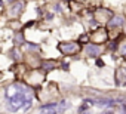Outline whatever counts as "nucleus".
Here are the masks:
<instances>
[{"label": "nucleus", "instance_id": "423d86ee", "mask_svg": "<svg viewBox=\"0 0 126 114\" xmlns=\"http://www.w3.org/2000/svg\"><path fill=\"white\" fill-rule=\"evenodd\" d=\"M43 79H45V76H43V73H40V71H31L30 74H27V82L30 83V85H40L42 82H43Z\"/></svg>", "mask_w": 126, "mask_h": 114}, {"label": "nucleus", "instance_id": "f03ea898", "mask_svg": "<svg viewBox=\"0 0 126 114\" xmlns=\"http://www.w3.org/2000/svg\"><path fill=\"white\" fill-rule=\"evenodd\" d=\"M58 49L64 55H76L80 52V43L79 42H67V43H59Z\"/></svg>", "mask_w": 126, "mask_h": 114}, {"label": "nucleus", "instance_id": "6e6552de", "mask_svg": "<svg viewBox=\"0 0 126 114\" xmlns=\"http://www.w3.org/2000/svg\"><path fill=\"white\" fill-rule=\"evenodd\" d=\"M116 85L126 86V68H119L116 71Z\"/></svg>", "mask_w": 126, "mask_h": 114}, {"label": "nucleus", "instance_id": "39448f33", "mask_svg": "<svg viewBox=\"0 0 126 114\" xmlns=\"http://www.w3.org/2000/svg\"><path fill=\"white\" fill-rule=\"evenodd\" d=\"M24 6H25V2H24V0H18V2H15V3L11 6L9 15H11V16H14V18L19 16V15L22 14V11H24Z\"/></svg>", "mask_w": 126, "mask_h": 114}, {"label": "nucleus", "instance_id": "9b49d317", "mask_svg": "<svg viewBox=\"0 0 126 114\" xmlns=\"http://www.w3.org/2000/svg\"><path fill=\"white\" fill-rule=\"evenodd\" d=\"M55 65H56L55 61H45V62H42V67H43L45 70H52Z\"/></svg>", "mask_w": 126, "mask_h": 114}, {"label": "nucleus", "instance_id": "f8f14e48", "mask_svg": "<svg viewBox=\"0 0 126 114\" xmlns=\"http://www.w3.org/2000/svg\"><path fill=\"white\" fill-rule=\"evenodd\" d=\"M95 104H96V105H113L114 102H113V99H99V101H96Z\"/></svg>", "mask_w": 126, "mask_h": 114}, {"label": "nucleus", "instance_id": "dca6fc26", "mask_svg": "<svg viewBox=\"0 0 126 114\" xmlns=\"http://www.w3.org/2000/svg\"><path fill=\"white\" fill-rule=\"evenodd\" d=\"M88 39H89V36H88V34H82V36L79 37V43H83V42L86 43V42H88Z\"/></svg>", "mask_w": 126, "mask_h": 114}, {"label": "nucleus", "instance_id": "6ab92c4d", "mask_svg": "<svg viewBox=\"0 0 126 114\" xmlns=\"http://www.w3.org/2000/svg\"><path fill=\"white\" fill-rule=\"evenodd\" d=\"M96 64H98V65H99V67H102V65H104V62H102V61H101V59H98V61H96Z\"/></svg>", "mask_w": 126, "mask_h": 114}, {"label": "nucleus", "instance_id": "412c9836", "mask_svg": "<svg viewBox=\"0 0 126 114\" xmlns=\"http://www.w3.org/2000/svg\"><path fill=\"white\" fill-rule=\"evenodd\" d=\"M80 114H89V111H86V110H85V113H83V111H80Z\"/></svg>", "mask_w": 126, "mask_h": 114}, {"label": "nucleus", "instance_id": "0eeeda50", "mask_svg": "<svg viewBox=\"0 0 126 114\" xmlns=\"http://www.w3.org/2000/svg\"><path fill=\"white\" fill-rule=\"evenodd\" d=\"M85 52H86L88 56H94V58H98V56L101 55V52H102V49H101L98 44H88V46L85 47Z\"/></svg>", "mask_w": 126, "mask_h": 114}, {"label": "nucleus", "instance_id": "f3484780", "mask_svg": "<svg viewBox=\"0 0 126 114\" xmlns=\"http://www.w3.org/2000/svg\"><path fill=\"white\" fill-rule=\"evenodd\" d=\"M73 9H74V11H79V9H80V5H79V3H71V11H73Z\"/></svg>", "mask_w": 126, "mask_h": 114}, {"label": "nucleus", "instance_id": "2eb2a0df", "mask_svg": "<svg viewBox=\"0 0 126 114\" xmlns=\"http://www.w3.org/2000/svg\"><path fill=\"white\" fill-rule=\"evenodd\" d=\"M65 107H67V101H61V104H59V107H58V110L62 113V111H64L65 110Z\"/></svg>", "mask_w": 126, "mask_h": 114}, {"label": "nucleus", "instance_id": "1a4fd4ad", "mask_svg": "<svg viewBox=\"0 0 126 114\" xmlns=\"http://www.w3.org/2000/svg\"><path fill=\"white\" fill-rule=\"evenodd\" d=\"M125 24L123 16H111V19H108V27L110 28H116V27H122Z\"/></svg>", "mask_w": 126, "mask_h": 114}, {"label": "nucleus", "instance_id": "a211bd4d", "mask_svg": "<svg viewBox=\"0 0 126 114\" xmlns=\"http://www.w3.org/2000/svg\"><path fill=\"white\" fill-rule=\"evenodd\" d=\"M14 55H15V59H19V52H18V50H15Z\"/></svg>", "mask_w": 126, "mask_h": 114}, {"label": "nucleus", "instance_id": "4be33fe9", "mask_svg": "<svg viewBox=\"0 0 126 114\" xmlns=\"http://www.w3.org/2000/svg\"><path fill=\"white\" fill-rule=\"evenodd\" d=\"M0 6H3V2H2V0H0Z\"/></svg>", "mask_w": 126, "mask_h": 114}, {"label": "nucleus", "instance_id": "7ed1b4c3", "mask_svg": "<svg viewBox=\"0 0 126 114\" xmlns=\"http://www.w3.org/2000/svg\"><path fill=\"white\" fill-rule=\"evenodd\" d=\"M91 39H92V42L95 44H101V43H105L108 40V33H107L105 28H98V30H95L92 33Z\"/></svg>", "mask_w": 126, "mask_h": 114}, {"label": "nucleus", "instance_id": "9d476101", "mask_svg": "<svg viewBox=\"0 0 126 114\" xmlns=\"http://www.w3.org/2000/svg\"><path fill=\"white\" fill-rule=\"evenodd\" d=\"M43 114H56V110H55V104H49V105H45V107H43Z\"/></svg>", "mask_w": 126, "mask_h": 114}, {"label": "nucleus", "instance_id": "ddd939ff", "mask_svg": "<svg viewBox=\"0 0 126 114\" xmlns=\"http://www.w3.org/2000/svg\"><path fill=\"white\" fill-rule=\"evenodd\" d=\"M14 42H15V44H18V46H19V44H22V43H25V42H24V37H22V34H21V33L15 36V40H14Z\"/></svg>", "mask_w": 126, "mask_h": 114}, {"label": "nucleus", "instance_id": "4468645a", "mask_svg": "<svg viewBox=\"0 0 126 114\" xmlns=\"http://www.w3.org/2000/svg\"><path fill=\"white\" fill-rule=\"evenodd\" d=\"M119 52H120V55H122V56H125V58H126V42L120 44V47H119Z\"/></svg>", "mask_w": 126, "mask_h": 114}, {"label": "nucleus", "instance_id": "f257e3e1", "mask_svg": "<svg viewBox=\"0 0 126 114\" xmlns=\"http://www.w3.org/2000/svg\"><path fill=\"white\" fill-rule=\"evenodd\" d=\"M8 96V110L15 113L18 110H28L31 107V93L22 85H12L6 90Z\"/></svg>", "mask_w": 126, "mask_h": 114}, {"label": "nucleus", "instance_id": "20e7f679", "mask_svg": "<svg viewBox=\"0 0 126 114\" xmlns=\"http://www.w3.org/2000/svg\"><path fill=\"white\" fill-rule=\"evenodd\" d=\"M113 16V12L111 11H108V9H104V8H99V9H96V12H95V19L98 21V22H108V19Z\"/></svg>", "mask_w": 126, "mask_h": 114}, {"label": "nucleus", "instance_id": "5701e85b", "mask_svg": "<svg viewBox=\"0 0 126 114\" xmlns=\"http://www.w3.org/2000/svg\"><path fill=\"white\" fill-rule=\"evenodd\" d=\"M67 2H70V0H67Z\"/></svg>", "mask_w": 126, "mask_h": 114}, {"label": "nucleus", "instance_id": "aec40b11", "mask_svg": "<svg viewBox=\"0 0 126 114\" xmlns=\"http://www.w3.org/2000/svg\"><path fill=\"white\" fill-rule=\"evenodd\" d=\"M102 114H114V113H113V111H111V110H107V111H104V113H102Z\"/></svg>", "mask_w": 126, "mask_h": 114}]
</instances>
